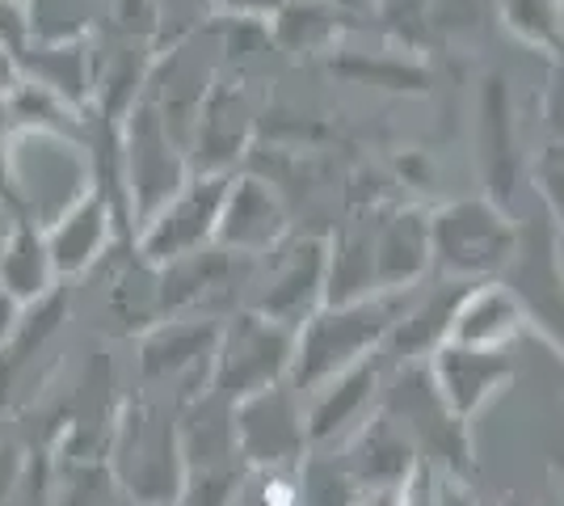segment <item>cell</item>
Returning <instances> with one entry per match:
<instances>
[{
	"instance_id": "8",
	"label": "cell",
	"mask_w": 564,
	"mask_h": 506,
	"mask_svg": "<svg viewBox=\"0 0 564 506\" xmlns=\"http://www.w3.org/2000/svg\"><path fill=\"white\" fill-rule=\"evenodd\" d=\"M480 140H485V169L494 191H510L514 182V140H510V94L501 80H489L485 101H480Z\"/></svg>"
},
{
	"instance_id": "10",
	"label": "cell",
	"mask_w": 564,
	"mask_h": 506,
	"mask_svg": "<svg viewBox=\"0 0 564 506\" xmlns=\"http://www.w3.org/2000/svg\"><path fill=\"white\" fill-rule=\"evenodd\" d=\"M274 18H279V39L286 43V47H316L321 39H329L333 34V13L325 9V4H312V0H304L307 22H300V13H295L291 4H282Z\"/></svg>"
},
{
	"instance_id": "7",
	"label": "cell",
	"mask_w": 564,
	"mask_h": 506,
	"mask_svg": "<svg viewBox=\"0 0 564 506\" xmlns=\"http://www.w3.org/2000/svg\"><path fill=\"white\" fill-rule=\"evenodd\" d=\"M106 219H110V207L101 194H85L76 207H68L64 224L55 228L51 237V262L59 270H80L97 258V249L106 241Z\"/></svg>"
},
{
	"instance_id": "5",
	"label": "cell",
	"mask_w": 564,
	"mask_h": 506,
	"mask_svg": "<svg viewBox=\"0 0 564 506\" xmlns=\"http://www.w3.org/2000/svg\"><path fill=\"white\" fill-rule=\"evenodd\" d=\"M430 262V216L422 207H400L376 228V283H409Z\"/></svg>"
},
{
	"instance_id": "2",
	"label": "cell",
	"mask_w": 564,
	"mask_h": 506,
	"mask_svg": "<svg viewBox=\"0 0 564 506\" xmlns=\"http://www.w3.org/2000/svg\"><path fill=\"white\" fill-rule=\"evenodd\" d=\"M228 182L232 177H224V173H189L186 186L173 194L156 216L143 219V254L152 262H182L189 254H198L207 241H215Z\"/></svg>"
},
{
	"instance_id": "1",
	"label": "cell",
	"mask_w": 564,
	"mask_h": 506,
	"mask_svg": "<svg viewBox=\"0 0 564 506\" xmlns=\"http://www.w3.org/2000/svg\"><path fill=\"white\" fill-rule=\"evenodd\" d=\"M518 233L497 198H455L430 216V254L451 274H485L514 258Z\"/></svg>"
},
{
	"instance_id": "3",
	"label": "cell",
	"mask_w": 564,
	"mask_h": 506,
	"mask_svg": "<svg viewBox=\"0 0 564 506\" xmlns=\"http://www.w3.org/2000/svg\"><path fill=\"white\" fill-rule=\"evenodd\" d=\"M131 198H135V216L148 219L165 207L173 194L189 182V165L182 157V148L173 144V131H169V119L156 110V106H135L131 115Z\"/></svg>"
},
{
	"instance_id": "6",
	"label": "cell",
	"mask_w": 564,
	"mask_h": 506,
	"mask_svg": "<svg viewBox=\"0 0 564 506\" xmlns=\"http://www.w3.org/2000/svg\"><path fill=\"white\" fill-rule=\"evenodd\" d=\"M249 136V110L245 101L228 89H215L212 97H203L198 106V127H194V144L203 152L198 173H224L228 177V161L240 157Z\"/></svg>"
},
{
	"instance_id": "9",
	"label": "cell",
	"mask_w": 564,
	"mask_h": 506,
	"mask_svg": "<svg viewBox=\"0 0 564 506\" xmlns=\"http://www.w3.org/2000/svg\"><path fill=\"white\" fill-rule=\"evenodd\" d=\"M506 22L514 25L522 39L543 43V47L564 43L561 0H506Z\"/></svg>"
},
{
	"instance_id": "4",
	"label": "cell",
	"mask_w": 564,
	"mask_h": 506,
	"mask_svg": "<svg viewBox=\"0 0 564 506\" xmlns=\"http://www.w3.org/2000/svg\"><path fill=\"white\" fill-rule=\"evenodd\" d=\"M286 228V207H282L279 191L261 177H232L228 194H224V207H219V228H215V241L236 254H258L282 237Z\"/></svg>"
}]
</instances>
